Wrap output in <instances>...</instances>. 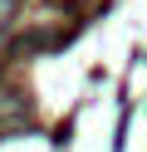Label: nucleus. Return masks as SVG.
Segmentation results:
<instances>
[{
	"label": "nucleus",
	"mask_w": 147,
	"mask_h": 152,
	"mask_svg": "<svg viewBox=\"0 0 147 152\" xmlns=\"http://www.w3.org/2000/svg\"><path fill=\"white\" fill-rule=\"evenodd\" d=\"M10 15H15V0H0V30L10 25Z\"/></svg>",
	"instance_id": "obj_2"
},
{
	"label": "nucleus",
	"mask_w": 147,
	"mask_h": 152,
	"mask_svg": "<svg viewBox=\"0 0 147 152\" xmlns=\"http://www.w3.org/2000/svg\"><path fill=\"white\" fill-rule=\"evenodd\" d=\"M25 123H29V103L20 98V93H0V128L15 132V128H25Z\"/></svg>",
	"instance_id": "obj_1"
}]
</instances>
